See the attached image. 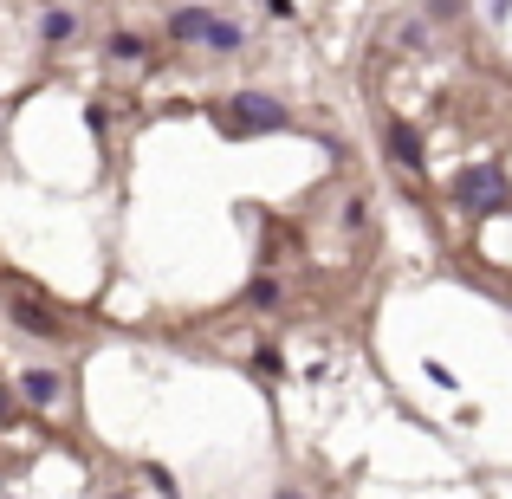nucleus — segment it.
I'll return each mask as SVG.
<instances>
[{"mask_svg":"<svg viewBox=\"0 0 512 499\" xmlns=\"http://www.w3.org/2000/svg\"><path fill=\"white\" fill-rule=\"evenodd\" d=\"M292 111L279 98H266V91H234L227 98V130L234 137H266V130H286Z\"/></svg>","mask_w":512,"mask_h":499,"instance_id":"obj_1","label":"nucleus"},{"mask_svg":"<svg viewBox=\"0 0 512 499\" xmlns=\"http://www.w3.org/2000/svg\"><path fill=\"white\" fill-rule=\"evenodd\" d=\"M448 195H454V208H467V214H500L506 208V175H500V163L461 169Z\"/></svg>","mask_w":512,"mask_h":499,"instance_id":"obj_2","label":"nucleus"},{"mask_svg":"<svg viewBox=\"0 0 512 499\" xmlns=\"http://www.w3.org/2000/svg\"><path fill=\"white\" fill-rule=\"evenodd\" d=\"M0 305H7V318H13L20 331H33V337H59V312H46V305H39L33 292L7 286V292H0Z\"/></svg>","mask_w":512,"mask_h":499,"instance_id":"obj_3","label":"nucleus"},{"mask_svg":"<svg viewBox=\"0 0 512 499\" xmlns=\"http://www.w3.org/2000/svg\"><path fill=\"white\" fill-rule=\"evenodd\" d=\"M383 150H389V163H402L409 175L428 169V150H422V137H415L409 124H389V130H383Z\"/></svg>","mask_w":512,"mask_h":499,"instance_id":"obj_4","label":"nucleus"},{"mask_svg":"<svg viewBox=\"0 0 512 499\" xmlns=\"http://www.w3.org/2000/svg\"><path fill=\"white\" fill-rule=\"evenodd\" d=\"M20 396L33 402V409H52V402L65 396V383H59V370H26L20 376Z\"/></svg>","mask_w":512,"mask_h":499,"instance_id":"obj_5","label":"nucleus"},{"mask_svg":"<svg viewBox=\"0 0 512 499\" xmlns=\"http://www.w3.org/2000/svg\"><path fill=\"white\" fill-rule=\"evenodd\" d=\"M208 26H214V13H208V7H175L163 33H169V39H182V46H188V39H201Z\"/></svg>","mask_w":512,"mask_h":499,"instance_id":"obj_6","label":"nucleus"},{"mask_svg":"<svg viewBox=\"0 0 512 499\" xmlns=\"http://www.w3.org/2000/svg\"><path fill=\"white\" fill-rule=\"evenodd\" d=\"M72 33H78V13L72 7H52L46 20H39V39H52V46H65Z\"/></svg>","mask_w":512,"mask_h":499,"instance_id":"obj_7","label":"nucleus"},{"mask_svg":"<svg viewBox=\"0 0 512 499\" xmlns=\"http://www.w3.org/2000/svg\"><path fill=\"white\" fill-rule=\"evenodd\" d=\"M201 46H214V52H240V46H247V33H240L234 20H214L208 33H201Z\"/></svg>","mask_w":512,"mask_h":499,"instance_id":"obj_8","label":"nucleus"},{"mask_svg":"<svg viewBox=\"0 0 512 499\" xmlns=\"http://www.w3.org/2000/svg\"><path fill=\"white\" fill-rule=\"evenodd\" d=\"M247 305L273 312V305H279V279H253V286H247Z\"/></svg>","mask_w":512,"mask_h":499,"instance_id":"obj_9","label":"nucleus"},{"mask_svg":"<svg viewBox=\"0 0 512 499\" xmlns=\"http://www.w3.org/2000/svg\"><path fill=\"white\" fill-rule=\"evenodd\" d=\"M111 52H117V59H143V52H150V46H143L137 33H117V39H111Z\"/></svg>","mask_w":512,"mask_h":499,"instance_id":"obj_10","label":"nucleus"},{"mask_svg":"<svg viewBox=\"0 0 512 499\" xmlns=\"http://www.w3.org/2000/svg\"><path fill=\"white\" fill-rule=\"evenodd\" d=\"M150 487H156V493H163V499H175V480L163 474V467H150Z\"/></svg>","mask_w":512,"mask_h":499,"instance_id":"obj_11","label":"nucleus"},{"mask_svg":"<svg viewBox=\"0 0 512 499\" xmlns=\"http://www.w3.org/2000/svg\"><path fill=\"white\" fill-rule=\"evenodd\" d=\"M428 13H435V20H454V13H461V0H428Z\"/></svg>","mask_w":512,"mask_h":499,"instance_id":"obj_12","label":"nucleus"},{"mask_svg":"<svg viewBox=\"0 0 512 499\" xmlns=\"http://www.w3.org/2000/svg\"><path fill=\"white\" fill-rule=\"evenodd\" d=\"M7 415H13V389L0 383V422H7Z\"/></svg>","mask_w":512,"mask_h":499,"instance_id":"obj_13","label":"nucleus"},{"mask_svg":"<svg viewBox=\"0 0 512 499\" xmlns=\"http://www.w3.org/2000/svg\"><path fill=\"white\" fill-rule=\"evenodd\" d=\"M279 499H305V493H299V487H286V493H279Z\"/></svg>","mask_w":512,"mask_h":499,"instance_id":"obj_14","label":"nucleus"}]
</instances>
